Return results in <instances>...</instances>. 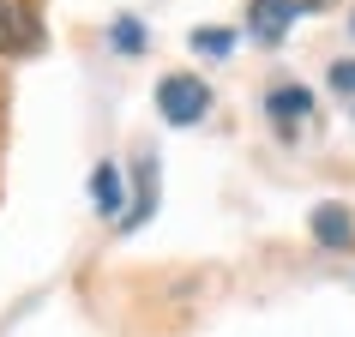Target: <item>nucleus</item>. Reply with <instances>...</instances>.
<instances>
[{
	"label": "nucleus",
	"instance_id": "39448f33",
	"mask_svg": "<svg viewBox=\"0 0 355 337\" xmlns=\"http://www.w3.org/2000/svg\"><path fill=\"white\" fill-rule=\"evenodd\" d=\"M150 211H157V157H150V150H139V163H132V199H127L121 229H145Z\"/></svg>",
	"mask_w": 355,
	"mask_h": 337
},
{
	"label": "nucleus",
	"instance_id": "1a4fd4ad",
	"mask_svg": "<svg viewBox=\"0 0 355 337\" xmlns=\"http://www.w3.org/2000/svg\"><path fill=\"white\" fill-rule=\"evenodd\" d=\"M193 55H211V60H223L229 49H235V31H193Z\"/></svg>",
	"mask_w": 355,
	"mask_h": 337
},
{
	"label": "nucleus",
	"instance_id": "f257e3e1",
	"mask_svg": "<svg viewBox=\"0 0 355 337\" xmlns=\"http://www.w3.org/2000/svg\"><path fill=\"white\" fill-rule=\"evenodd\" d=\"M157 114L168 127H199L211 114V85L199 73H163L157 78Z\"/></svg>",
	"mask_w": 355,
	"mask_h": 337
},
{
	"label": "nucleus",
	"instance_id": "f03ea898",
	"mask_svg": "<svg viewBox=\"0 0 355 337\" xmlns=\"http://www.w3.org/2000/svg\"><path fill=\"white\" fill-rule=\"evenodd\" d=\"M42 49L37 0H0V60H31Z\"/></svg>",
	"mask_w": 355,
	"mask_h": 337
},
{
	"label": "nucleus",
	"instance_id": "0eeeda50",
	"mask_svg": "<svg viewBox=\"0 0 355 337\" xmlns=\"http://www.w3.org/2000/svg\"><path fill=\"white\" fill-rule=\"evenodd\" d=\"M265 114L283 121V127H289V121H307V114H313V91H307V85H277V91H265Z\"/></svg>",
	"mask_w": 355,
	"mask_h": 337
},
{
	"label": "nucleus",
	"instance_id": "423d86ee",
	"mask_svg": "<svg viewBox=\"0 0 355 337\" xmlns=\"http://www.w3.org/2000/svg\"><path fill=\"white\" fill-rule=\"evenodd\" d=\"M307 229H313L319 247H331V253H343V247H355V217L343 205H319L313 217H307Z\"/></svg>",
	"mask_w": 355,
	"mask_h": 337
},
{
	"label": "nucleus",
	"instance_id": "20e7f679",
	"mask_svg": "<svg viewBox=\"0 0 355 337\" xmlns=\"http://www.w3.org/2000/svg\"><path fill=\"white\" fill-rule=\"evenodd\" d=\"M127 199H132L127 193V168L114 163V157H103V163L91 168V205H96V217H109V223L127 217Z\"/></svg>",
	"mask_w": 355,
	"mask_h": 337
},
{
	"label": "nucleus",
	"instance_id": "9d476101",
	"mask_svg": "<svg viewBox=\"0 0 355 337\" xmlns=\"http://www.w3.org/2000/svg\"><path fill=\"white\" fill-rule=\"evenodd\" d=\"M331 91L355 96V60H337V67H331Z\"/></svg>",
	"mask_w": 355,
	"mask_h": 337
},
{
	"label": "nucleus",
	"instance_id": "6e6552de",
	"mask_svg": "<svg viewBox=\"0 0 355 337\" xmlns=\"http://www.w3.org/2000/svg\"><path fill=\"white\" fill-rule=\"evenodd\" d=\"M109 49H114V55H145V19L121 12V19L109 24Z\"/></svg>",
	"mask_w": 355,
	"mask_h": 337
},
{
	"label": "nucleus",
	"instance_id": "7ed1b4c3",
	"mask_svg": "<svg viewBox=\"0 0 355 337\" xmlns=\"http://www.w3.org/2000/svg\"><path fill=\"white\" fill-rule=\"evenodd\" d=\"M319 6H331V0H247V31H253V42H283L289 37V24L307 19V12H319Z\"/></svg>",
	"mask_w": 355,
	"mask_h": 337
}]
</instances>
